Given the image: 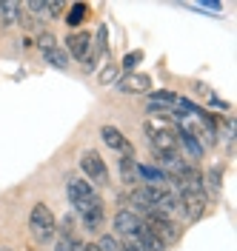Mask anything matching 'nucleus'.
Segmentation results:
<instances>
[{
	"label": "nucleus",
	"mask_w": 237,
	"mask_h": 251,
	"mask_svg": "<svg viewBox=\"0 0 237 251\" xmlns=\"http://www.w3.org/2000/svg\"><path fill=\"white\" fill-rule=\"evenodd\" d=\"M143 60V51H129L126 57H123V75L126 72H134V66Z\"/></svg>",
	"instance_id": "obj_19"
},
{
	"label": "nucleus",
	"mask_w": 237,
	"mask_h": 251,
	"mask_svg": "<svg viewBox=\"0 0 237 251\" xmlns=\"http://www.w3.org/2000/svg\"><path fill=\"white\" fill-rule=\"evenodd\" d=\"M143 223H146V226H149V231L163 243V249H166V246H172V243H177V237H180V228L174 226L172 217H163V214H146Z\"/></svg>",
	"instance_id": "obj_4"
},
{
	"label": "nucleus",
	"mask_w": 237,
	"mask_h": 251,
	"mask_svg": "<svg viewBox=\"0 0 237 251\" xmlns=\"http://www.w3.org/2000/svg\"><path fill=\"white\" fill-rule=\"evenodd\" d=\"M37 46L43 49V51H49V49H54L57 46V40L49 34V31H40V37H37Z\"/></svg>",
	"instance_id": "obj_22"
},
{
	"label": "nucleus",
	"mask_w": 237,
	"mask_h": 251,
	"mask_svg": "<svg viewBox=\"0 0 237 251\" xmlns=\"http://www.w3.org/2000/svg\"><path fill=\"white\" fill-rule=\"evenodd\" d=\"M177 143H183V149L189 151V157H194V160H200V157H203V143L197 140V137L180 134V137H177Z\"/></svg>",
	"instance_id": "obj_15"
},
{
	"label": "nucleus",
	"mask_w": 237,
	"mask_h": 251,
	"mask_svg": "<svg viewBox=\"0 0 237 251\" xmlns=\"http://www.w3.org/2000/svg\"><path fill=\"white\" fill-rule=\"evenodd\" d=\"M149 89H152V77L140 72H126L117 80V92L123 94H149Z\"/></svg>",
	"instance_id": "obj_7"
},
{
	"label": "nucleus",
	"mask_w": 237,
	"mask_h": 251,
	"mask_svg": "<svg viewBox=\"0 0 237 251\" xmlns=\"http://www.w3.org/2000/svg\"><path fill=\"white\" fill-rule=\"evenodd\" d=\"M137 180H146L149 186H163L169 180V174L158 166H137Z\"/></svg>",
	"instance_id": "obj_11"
},
{
	"label": "nucleus",
	"mask_w": 237,
	"mask_h": 251,
	"mask_svg": "<svg viewBox=\"0 0 237 251\" xmlns=\"http://www.w3.org/2000/svg\"><path fill=\"white\" fill-rule=\"evenodd\" d=\"M0 251H12V249H0Z\"/></svg>",
	"instance_id": "obj_25"
},
{
	"label": "nucleus",
	"mask_w": 237,
	"mask_h": 251,
	"mask_svg": "<svg viewBox=\"0 0 237 251\" xmlns=\"http://www.w3.org/2000/svg\"><path fill=\"white\" fill-rule=\"evenodd\" d=\"M120 251H143L134 240H126V246H120Z\"/></svg>",
	"instance_id": "obj_23"
},
{
	"label": "nucleus",
	"mask_w": 237,
	"mask_h": 251,
	"mask_svg": "<svg viewBox=\"0 0 237 251\" xmlns=\"http://www.w3.org/2000/svg\"><path fill=\"white\" fill-rule=\"evenodd\" d=\"M134 243H137L143 251H166V249H163V243L149 231V226H146V223L140 226V231H137V237H134Z\"/></svg>",
	"instance_id": "obj_12"
},
{
	"label": "nucleus",
	"mask_w": 237,
	"mask_h": 251,
	"mask_svg": "<svg viewBox=\"0 0 237 251\" xmlns=\"http://www.w3.org/2000/svg\"><path fill=\"white\" fill-rule=\"evenodd\" d=\"M89 49H92V34L89 31H72L69 37H66V54H69V60L75 57V60H86L89 57Z\"/></svg>",
	"instance_id": "obj_6"
},
{
	"label": "nucleus",
	"mask_w": 237,
	"mask_h": 251,
	"mask_svg": "<svg viewBox=\"0 0 237 251\" xmlns=\"http://www.w3.org/2000/svg\"><path fill=\"white\" fill-rule=\"evenodd\" d=\"M143 220L132 211V208H120L117 214H114V231L117 234H126V240H134L137 231H140Z\"/></svg>",
	"instance_id": "obj_8"
},
{
	"label": "nucleus",
	"mask_w": 237,
	"mask_h": 251,
	"mask_svg": "<svg viewBox=\"0 0 237 251\" xmlns=\"http://www.w3.org/2000/svg\"><path fill=\"white\" fill-rule=\"evenodd\" d=\"M80 220H83V228H86V231H100V226H103V220H106L103 200L97 205H92V208H86V211L80 214Z\"/></svg>",
	"instance_id": "obj_10"
},
{
	"label": "nucleus",
	"mask_w": 237,
	"mask_h": 251,
	"mask_svg": "<svg viewBox=\"0 0 237 251\" xmlns=\"http://www.w3.org/2000/svg\"><path fill=\"white\" fill-rule=\"evenodd\" d=\"M143 131L160 157H177V137H180L177 123L166 120V117H152V120H146Z\"/></svg>",
	"instance_id": "obj_1"
},
{
	"label": "nucleus",
	"mask_w": 237,
	"mask_h": 251,
	"mask_svg": "<svg viewBox=\"0 0 237 251\" xmlns=\"http://www.w3.org/2000/svg\"><path fill=\"white\" fill-rule=\"evenodd\" d=\"M100 137H103V143H106L109 149L123 151V157H134V149H132V143L120 134V128H114V126H103V128H100Z\"/></svg>",
	"instance_id": "obj_9"
},
{
	"label": "nucleus",
	"mask_w": 237,
	"mask_h": 251,
	"mask_svg": "<svg viewBox=\"0 0 237 251\" xmlns=\"http://www.w3.org/2000/svg\"><path fill=\"white\" fill-rule=\"evenodd\" d=\"M0 15H3V29H12L17 23V3H0Z\"/></svg>",
	"instance_id": "obj_17"
},
{
	"label": "nucleus",
	"mask_w": 237,
	"mask_h": 251,
	"mask_svg": "<svg viewBox=\"0 0 237 251\" xmlns=\"http://www.w3.org/2000/svg\"><path fill=\"white\" fill-rule=\"evenodd\" d=\"M54 231H57V220L52 214V208L46 203H34L32 214H29V234L34 237V243H40V246L52 243Z\"/></svg>",
	"instance_id": "obj_2"
},
{
	"label": "nucleus",
	"mask_w": 237,
	"mask_h": 251,
	"mask_svg": "<svg viewBox=\"0 0 237 251\" xmlns=\"http://www.w3.org/2000/svg\"><path fill=\"white\" fill-rule=\"evenodd\" d=\"M80 251H97L95 243H86V246H80Z\"/></svg>",
	"instance_id": "obj_24"
},
{
	"label": "nucleus",
	"mask_w": 237,
	"mask_h": 251,
	"mask_svg": "<svg viewBox=\"0 0 237 251\" xmlns=\"http://www.w3.org/2000/svg\"><path fill=\"white\" fill-rule=\"evenodd\" d=\"M86 15H89V6H86V3H75V6L69 9V15H66V23L75 29V26H80V23L86 20Z\"/></svg>",
	"instance_id": "obj_16"
},
{
	"label": "nucleus",
	"mask_w": 237,
	"mask_h": 251,
	"mask_svg": "<svg viewBox=\"0 0 237 251\" xmlns=\"http://www.w3.org/2000/svg\"><path fill=\"white\" fill-rule=\"evenodd\" d=\"M43 57H46V63L54 66V69H69V54H66V49H60V46L43 51Z\"/></svg>",
	"instance_id": "obj_13"
},
{
	"label": "nucleus",
	"mask_w": 237,
	"mask_h": 251,
	"mask_svg": "<svg viewBox=\"0 0 237 251\" xmlns=\"http://www.w3.org/2000/svg\"><path fill=\"white\" fill-rule=\"evenodd\" d=\"M209 191H211V197L220 194V169H211L209 172Z\"/></svg>",
	"instance_id": "obj_21"
},
{
	"label": "nucleus",
	"mask_w": 237,
	"mask_h": 251,
	"mask_svg": "<svg viewBox=\"0 0 237 251\" xmlns=\"http://www.w3.org/2000/svg\"><path fill=\"white\" fill-rule=\"evenodd\" d=\"M66 197H69V203L75 205L80 214H83L86 208H92V205L100 203L95 186H92L89 180H80V177H72V180L66 183Z\"/></svg>",
	"instance_id": "obj_3"
},
{
	"label": "nucleus",
	"mask_w": 237,
	"mask_h": 251,
	"mask_svg": "<svg viewBox=\"0 0 237 251\" xmlns=\"http://www.w3.org/2000/svg\"><path fill=\"white\" fill-rule=\"evenodd\" d=\"M80 172L86 174V180L95 183V186H106L109 183V169H106L103 157L97 151H83L80 154Z\"/></svg>",
	"instance_id": "obj_5"
},
{
	"label": "nucleus",
	"mask_w": 237,
	"mask_h": 251,
	"mask_svg": "<svg viewBox=\"0 0 237 251\" xmlns=\"http://www.w3.org/2000/svg\"><path fill=\"white\" fill-rule=\"evenodd\" d=\"M97 80H100V86H109V83H114V80H117V66H106V69L97 75Z\"/></svg>",
	"instance_id": "obj_20"
},
{
	"label": "nucleus",
	"mask_w": 237,
	"mask_h": 251,
	"mask_svg": "<svg viewBox=\"0 0 237 251\" xmlns=\"http://www.w3.org/2000/svg\"><path fill=\"white\" fill-rule=\"evenodd\" d=\"M97 251H120V240L114 234H106L100 243H97Z\"/></svg>",
	"instance_id": "obj_18"
},
{
	"label": "nucleus",
	"mask_w": 237,
	"mask_h": 251,
	"mask_svg": "<svg viewBox=\"0 0 237 251\" xmlns=\"http://www.w3.org/2000/svg\"><path fill=\"white\" fill-rule=\"evenodd\" d=\"M120 177H123V183H137V163H134V157H120Z\"/></svg>",
	"instance_id": "obj_14"
}]
</instances>
